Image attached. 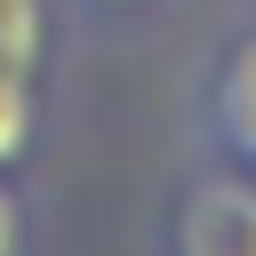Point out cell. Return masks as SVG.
<instances>
[{
    "label": "cell",
    "instance_id": "obj_1",
    "mask_svg": "<svg viewBox=\"0 0 256 256\" xmlns=\"http://www.w3.org/2000/svg\"><path fill=\"white\" fill-rule=\"evenodd\" d=\"M168 256H256V176L216 168L168 216Z\"/></svg>",
    "mask_w": 256,
    "mask_h": 256
},
{
    "label": "cell",
    "instance_id": "obj_2",
    "mask_svg": "<svg viewBox=\"0 0 256 256\" xmlns=\"http://www.w3.org/2000/svg\"><path fill=\"white\" fill-rule=\"evenodd\" d=\"M200 136H208L216 168L256 176V24L216 48V64L200 80Z\"/></svg>",
    "mask_w": 256,
    "mask_h": 256
},
{
    "label": "cell",
    "instance_id": "obj_3",
    "mask_svg": "<svg viewBox=\"0 0 256 256\" xmlns=\"http://www.w3.org/2000/svg\"><path fill=\"white\" fill-rule=\"evenodd\" d=\"M48 136V104H40V80L32 72H8L0 64V176H16Z\"/></svg>",
    "mask_w": 256,
    "mask_h": 256
},
{
    "label": "cell",
    "instance_id": "obj_4",
    "mask_svg": "<svg viewBox=\"0 0 256 256\" xmlns=\"http://www.w3.org/2000/svg\"><path fill=\"white\" fill-rule=\"evenodd\" d=\"M48 40H56V0H0V64L8 72H32L40 80Z\"/></svg>",
    "mask_w": 256,
    "mask_h": 256
},
{
    "label": "cell",
    "instance_id": "obj_5",
    "mask_svg": "<svg viewBox=\"0 0 256 256\" xmlns=\"http://www.w3.org/2000/svg\"><path fill=\"white\" fill-rule=\"evenodd\" d=\"M0 256H32V208L8 176H0Z\"/></svg>",
    "mask_w": 256,
    "mask_h": 256
},
{
    "label": "cell",
    "instance_id": "obj_6",
    "mask_svg": "<svg viewBox=\"0 0 256 256\" xmlns=\"http://www.w3.org/2000/svg\"><path fill=\"white\" fill-rule=\"evenodd\" d=\"M80 8H104V16H120V8H144V0H80Z\"/></svg>",
    "mask_w": 256,
    "mask_h": 256
}]
</instances>
